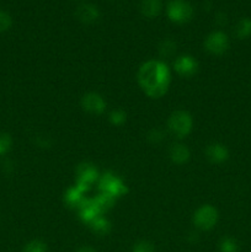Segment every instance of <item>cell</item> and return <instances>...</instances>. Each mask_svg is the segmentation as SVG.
Masks as SVG:
<instances>
[{"instance_id": "15", "label": "cell", "mask_w": 251, "mask_h": 252, "mask_svg": "<svg viewBox=\"0 0 251 252\" xmlns=\"http://www.w3.org/2000/svg\"><path fill=\"white\" fill-rule=\"evenodd\" d=\"M162 11V1L161 0H142L140 1V12L143 16L148 19H154L157 17Z\"/></svg>"}, {"instance_id": "12", "label": "cell", "mask_w": 251, "mask_h": 252, "mask_svg": "<svg viewBox=\"0 0 251 252\" xmlns=\"http://www.w3.org/2000/svg\"><path fill=\"white\" fill-rule=\"evenodd\" d=\"M78 213H79V217H80L81 220H83L86 225H89L91 221L95 220L97 217L102 216V214L100 213V211H98L97 207H96L94 199L88 198V197H86L85 201L83 202V204L79 207Z\"/></svg>"}, {"instance_id": "24", "label": "cell", "mask_w": 251, "mask_h": 252, "mask_svg": "<svg viewBox=\"0 0 251 252\" xmlns=\"http://www.w3.org/2000/svg\"><path fill=\"white\" fill-rule=\"evenodd\" d=\"M147 139L149 140V143L152 144H160L162 140L165 139V132L160 128H153L152 130H149L148 133Z\"/></svg>"}, {"instance_id": "20", "label": "cell", "mask_w": 251, "mask_h": 252, "mask_svg": "<svg viewBox=\"0 0 251 252\" xmlns=\"http://www.w3.org/2000/svg\"><path fill=\"white\" fill-rule=\"evenodd\" d=\"M176 52V43L172 39H164L159 46L160 56L164 58H170Z\"/></svg>"}, {"instance_id": "19", "label": "cell", "mask_w": 251, "mask_h": 252, "mask_svg": "<svg viewBox=\"0 0 251 252\" xmlns=\"http://www.w3.org/2000/svg\"><path fill=\"white\" fill-rule=\"evenodd\" d=\"M108 121L115 127H121V126H123L127 122V113L123 110H121V108H116V110H112L110 112Z\"/></svg>"}, {"instance_id": "10", "label": "cell", "mask_w": 251, "mask_h": 252, "mask_svg": "<svg viewBox=\"0 0 251 252\" xmlns=\"http://www.w3.org/2000/svg\"><path fill=\"white\" fill-rule=\"evenodd\" d=\"M206 158L209 162L216 165L224 164L229 159V150L221 143H211L206 148Z\"/></svg>"}, {"instance_id": "5", "label": "cell", "mask_w": 251, "mask_h": 252, "mask_svg": "<svg viewBox=\"0 0 251 252\" xmlns=\"http://www.w3.org/2000/svg\"><path fill=\"white\" fill-rule=\"evenodd\" d=\"M219 219V213L216 207L211 204H203L199 207L192 217L194 226L202 231H209L217 225Z\"/></svg>"}, {"instance_id": "11", "label": "cell", "mask_w": 251, "mask_h": 252, "mask_svg": "<svg viewBox=\"0 0 251 252\" xmlns=\"http://www.w3.org/2000/svg\"><path fill=\"white\" fill-rule=\"evenodd\" d=\"M76 19L85 25H93L100 19V10L93 4H81L76 7Z\"/></svg>"}, {"instance_id": "6", "label": "cell", "mask_w": 251, "mask_h": 252, "mask_svg": "<svg viewBox=\"0 0 251 252\" xmlns=\"http://www.w3.org/2000/svg\"><path fill=\"white\" fill-rule=\"evenodd\" d=\"M100 179V174L96 166L90 162H81L78 167H76V182L75 186L78 187L80 191L84 193L91 189L95 182L98 181Z\"/></svg>"}, {"instance_id": "2", "label": "cell", "mask_w": 251, "mask_h": 252, "mask_svg": "<svg viewBox=\"0 0 251 252\" xmlns=\"http://www.w3.org/2000/svg\"><path fill=\"white\" fill-rule=\"evenodd\" d=\"M167 129L177 139H184L193 129V117L185 110L174 111L167 120Z\"/></svg>"}, {"instance_id": "3", "label": "cell", "mask_w": 251, "mask_h": 252, "mask_svg": "<svg viewBox=\"0 0 251 252\" xmlns=\"http://www.w3.org/2000/svg\"><path fill=\"white\" fill-rule=\"evenodd\" d=\"M97 185L98 191L113 197L115 199H118L120 197L125 196L128 192V187L125 184V181L116 174H113V172H105L103 175H101L97 181Z\"/></svg>"}, {"instance_id": "17", "label": "cell", "mask_w": 251, "mask_h": 252, "mask_svg": "<svg viewBox=\"0 0 251 252\" xmlns=\"http://www.w3.org/2000/svg\"><path fill=\"white\" fill-rule=\"evenodd\" d=\"M89 228H90L94 233L97 234V235H107L111 231V223L107 218H105L103 216H100L97 217L95 220H93L89 224Z\"/></svg>"}, {"instance_id": "27", "label": "cell", "mask_w": 251, "mask_h": 252, "mask_svg": "<svg viewBox=\"0 0 251 252\" xmlns=\"http://www.w3.org/2000/svg\"><path fill=\"white\" fill-rule=\"evenodd\" d=\"M76 252H96V251L94 250L93 248H90V246H83V248L79 249Z\"/></svg>"}, {"instance_id": "23", "label": "cell", "mask_w": 251, "mask_h": 252, "mask_svg": "<svg viewBox=\"0 0 251 252\" xmlns=\"http://www.w3.org/2000/svg\"><path fill=\"white\" fill-rule=\"evenodd\" d=\"M22 252H48V248L42 240H32L24 246Z\"/></svg>"}, {"instance_id": "4", "label": "cell", "mask_w": 251, "mask_h": 252, "mask_svg": "<svg viewBox=\"0 0 251 252\" xmlns=\"http://www.w3.org/2000/svg\"><path fill=\"white\" fill-rule=\"evenodd\" d=\"M166 15L174 24H187L193 17V6L187 0H170L166 5Z\"/></svg>"}, {"instance_id": "25", "label": "cell", "mask_w": 251, "mask_h": 252, "mask_svg": "<svg viewBox=\"0 0 251 252\" xmlns=\"http://www.w3.org/2000/svg\"><path fill=\"white\" fill-rule=\"evenodd\" d=\"M12 26V19L10 14L4 10H0V33L6 32L11 29Z\"/></svg>"}, {"instance_id": "21", "label": "cell", "mask_w": 251, "mask_h": 252, "mask_svg": "<svg viewBox=\"0 0 251 252\" xmlns=\"http://www.w3.org/2000/svg\"><path fill=\"white\" fill-rule=\"evenodd\" d=\"M219 251L220 252H239V245L235 239L223 238L219 243Z\"/></svg>"}, {"instance_id": "18", "label": "cell", "mask_w": 251, "mask_h": 252, "mask_svg": "<svg viewBox=\"0 0 251 252\" xmlns=\"http://www.w3.org/2000/svg\"><path fill=\"white\" fill-rule=\"evenodd\" d=\"M235 36L239 39H245L251 36V19L243 17L239 20L235 26Z\"/></svg>"}, {"instance_id": "13", "label": "cell", "mask_w": 251, "mask_h": 252, "mask_svg": "<svg viewBox=\"0 0 251 252\" xmlns=\"http://www.w3.org/2000/svg\"><path fill=\"white\" fill-rule=\"evenodd\" d=\"M169 158L172 164L185 165L188 162L189 158H191V152L187 148V145L182 144V143H176V144H172L171 148H170Z\"/></svg>"}, {"instance_id": "7", "label": "cell", "mask_w": 251, "mask_h": 252, "mask_svg": "<svg viewBox=\"0 0 251 252\" xmlns=\"http://www.w3.org/2000/svg\"><path fill=\"white\" fill-rule=\"evenodd\" d=\"M230 47V41L225 32L213 31L204 39V49L213 56H223Z\"/></svg>"}, {"instance_id": "1", "label": "cell", "mask_w": 251, "mask_h": 252, "mask_svg": "<svg viewBox=\"0 0 251 252\" xmlns=\"http://www.w3.org/2000/svg\"><path fill=\"white\" fill-rule=\"evenodd\" d=\"M137 80L145 95L150 98H161L169 91L171 70L161 59H150L139 66Z\"/></svg>"}, {"instance_id": "14", "label": "cell", "mask_w": 251, "mask_h": 252, "mask_svg": "<svg viewBox=\"0 0 251 252\" xmlns=\"http://www.w3.org/2000/svg\"><path fill=\"white\" fill-rule=\"evenodd\" d=\"M63 199L64 203H65L69 208L78 211L79 207H80L81 204H83V202L86 199V196L83 191H80V189L74 185V186L69 187V189H66L65 193H64Z\"/></svg>"}, {"instance_id": "9", "label": "cell", "mask_w": 251, "mask_h": 252, "mask_svg": "<svg viewBox=\"0 0 251 252\" xmlns=\"http://www.w3.org/2000/svg\"><path fill=\"white\" fill-rule=\"evenodd\" d=\"M174 69L182 78H191L198 70V62L189 54H184L175 59Z\"/></svg>"}, {"instance_id": "8", "label": "cell", "mask_w": 251, "mask_h": 252, "mask_svg": "<svg viewBox=\"0 0 251 252\" xmlns=\"http://www.w3.org/2000/svg\"><path fill=\"white\" fill-rule=\"evenodd\" d=\"M80 105L81 108L89 115L100 116L106 111L107 103H106L103 96L98 93H88L81 97Z\"/></svg>"}, {"instance_id": "26", "label": "cell", "mask_w": 251, "mask_h": 252, "mask_svg": "<svg viewBox=\"0 0 251 252\" xmlns=\"http://www.w3.org/2000/svg\"><path fill=\"white\" fill-rule=\"evenodd\" d=\"M132 252H155V248L150 241L140 240L134 244Z\"/></svg>"}, {"instance_id": "22", "label": "cell", "mask_w": 251, "mask_h": 252, "mask_svg": "<svg viewBox=\"0 0 251 252\" xmlns=\"http://www.w3.org/2000/svg\"><path fill=\"white\" fill-rule=\"evenodd\" d=\"M12 138L9 133H0V157H4L11 150Z\"/></svg>"}, {"instance_id": "16", "label": "cell", "mask_w": 251, "mask_h": 252, "mask_svg": "<svg viewBox=\"0 0 251 252\" xmlns=\"http://www.w3.org/2000/svg\"><path fill=\"white\" fill-rule=\"evenodd\" d=\"M93 199L102 216L105 213H107L108 211H111V209L113 208V206H115L116 201H117V199H115L113 197L108 196V194L106 193H102V192H98L97 196L93 197Z\"/></svg>"}]
</instances>
